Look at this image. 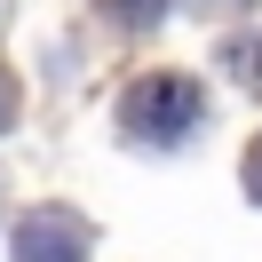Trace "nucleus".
Instances as JSON below:
<instances>
[{"instance_id":"nucleus-4","label":"nucleus","mask_w":262,"mask_h":262,"mask_svg":"<svg viewBox=\"0 0 262 262\" xmlns=\"http://www.w3.org/2000/svg\"><path fill=\"white\" fill-rule=\"evenodd\" d=\"M159 8H167V0H119V16H127V24H143V16H159Z\"/></svg>"},{"instance_id":"nucleus-2","label":"nucleus","mask_w":262,"mask_h":262,"mask_svg":"<svg viewBox=\"0 0 262 262\" xmlns=\"http://www.w3.org/2000/svg\"><path fill=\"white\" fill-rule=\"evenodd\" d=\"M88 254V223L72 207H32L16 223V262H80Z\"/></svg>"},{"instance_id":"nucleus-3","label":"nucleus","mask_w":262,"mask_h":262,"mask_svg":"<svg viewBox=\"0 0 262 262\" xmlns=\"http://www.w3.org/2000/svg\"><path fill=\"white\" fill-rule=\"evenodd\" d=\"M238 80H246V88H262V40H254V48H238Z\"/></svg>"},{"instance_id":"nucleus-1","label":"nucleus","mask_w":262,"mask_h":262,"mask_svg":"<svg viewBox=\"0 0 262 262\" xmlns=\"http://www.w3.org/2000/svg\"><path fill=\"white\" fill-rule=\"evenodd\" d=\"M199 112H207L199 80L151 72V80H135V88H127V103H119V127H127L135 143H183V135L199 127Z\"/></svg>"},{"instance_id":"nucleus-6","label":"nucleus","mask_w":262,"mask_h":262,"mask_svg":"<svg viewBox=\"0 0 262 262\" xmlns=\"http://www.w3.org/2000/svg\"><path fill=\"white\" fill-rule=\"evenodd\" d=\"M246 191H254V199H262V143H254V151H246Z\"/></svg>"},{"instance_id":"nucleus-5","label":"nucleus","mask_w":262,"mask_h":262,"mask_svg":"<svg viewBox=\"0 0 262 262\" xmlns=\"http://www.w3.org/2000/svg\"><path fill=\"white\" fill-rule=\"evenodd\" d=\"M8 119H16V80L0 72V127H8Z\"/></svg>"}]
</instances>
